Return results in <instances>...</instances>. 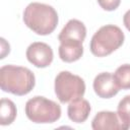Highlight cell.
Segmentation results:
<instances>
[{"instance_id": "obj_14", "label": "cell", "mask_w": 130, "mask_h": 130, "mask_svg": "<svg viewBox=\"0 0 130 130\" xmlns=\"http://www.w3.org/2000/svg\"><path fill=\"white\" fill-rule=\"evenodd\" d=\"M117 114L122 122L123 129L127 130L130 127V94L125 95L119 102Z\"/></svg>"}, {"instance_id": "obj_6", "label": "cell", "mask_w": 130, "mask_h": 130, "mask_svg": "<svg viewBox=\"0 0 130 130\" xmlns=\"http://www.w3.org/2000/svg\"><path fill=\"white\" fill-rule=\"evenodd\" d=\"M26 59L29 63L38 68L48 67L53 61L52 48L43 42H35L30 44L26 49Z\"/></svg>"}, {"instance_id": "obj_9", "label": "cell", "mask_w": 130, "mask_h": 130, "mask_svg": "<svg viewBox=\"0 0 130 130\" xmlns=\"http://www.w3.org/2000/svg\"><path fill=\"white\" fill-rule=\"evenodd\" d=\"M91 128L93 130H105V129L124 130L118 114L111 111L99 112L91 121Z\"/></svg>"}, {"instance_id": "obj_3", "label": "cell", "mask_w": 130, "mask_h": 130, "mask_svg": "<svg viewBox=\"0 0 130 130\" xmlns=\"http://www.w3.org/2000/svg\"><path fill=\"white\" fill-rule=\"evenodd\" d=\"M124 32L114 24H107L100 27L91 38L89 49L96 57H106L119 49L124 43Z\"/></svg>"}, {"instance_id": "obj_11", "label": "cell", "mask_w": 130, "mask_h": 130, "mask_svg": "<svg viewBox=\"0 0 130 130\" xmlns=\"http://www.w3.org/2000/svg\"><path fill=\"white\" fill-rule=\"evenodd\" d=\"M58 52H59V57L62 61L66 63H72L79 60L83 55V46L60 44Z\"/></svg>"}, {"instance_id": "obj_15", "label": "cell", "mask_w": 130, "mask_h": 130, "mask_svg": "<svg viewBox=\"0 0 130 130\" xmlns=\"http://www.w3.org/2000/svg\"><path fill=\"white\" fill-rule=\"evenodd\" d=\"M98 3L104 10L113 11L119 7L121 0H98Z\"/></svg>"}, {"instance_id": "obj_1", "label": "cell", "mask_w": 130, "mask_h": 130, "mask_svg": "<svg viewBox=\"0 0 130 130\" xmlns=\"http://www.w3.org/2000/svg\"><path fill=\"white\" fill-rule=\"evenodd\" d=\"M57 11L48 4L40 2L29 3L23 11V22L34 32L40 36L50 35L58 24Z\"/></svg>"}, {"instance_id": "obj_2", "label": "cell", "mask_w": 130, "mask_h": 130, "mask_svg": "<svg viewBox=\"0 0 130 130\" xmlns=\"http://www.w3.org/2000/svg\"><path fill=\"white\" fill-rule=\"evenodd\" d=\"M36 84L34 73L26 67L4 65L0 69L1 89L15 95H25Z\"/></svg>"}, {"instance_id": "obj_16", "label": "cell", "mask_w": 130, "mask_h": 130, "mask_svg": "<svg viewBox=\"0 0 130 130\" xmlns=\"http://www.w3.org/2000/svg\"><path fill=\"white\" fill-rule=\"evenodd\" d=\"M123 23L126 26V28L130 31V9L126 11V13L123 16Z\"/></svg>"}, {"instance_id": "obj_10", "label": "cell", "mask_w": 130, "mask_h": 130, "mask_svg": "<svg viewBox=\"0 0 130 130\" xmlns=\"http://www.w3.org/2000/svg\"><path fill=\"white\" fill-rule=\"evenodd\" d=\"M90 110L91 108L88 101L82 98L78 99L76 101L69 103L67 109L68 118L74 123H83L88 118L90 114Z\"/></svg>"}, {"instance_id": "obj_13", "label": "cell", "mask_w": 130, "mask_h": 130, "mask_svg": "<svg viewBox=\"0 0 130 130\" xmlns=\"http://www.w3.org/2000/svg\"><path fill=\"white\" fill-rule=\"evenodd\" d=\"M113 76L120 89H130V64L119 66Z\"/></svg>"}, {"instance_id": "obj_4", "label": "cell", "mask_w": 130, "mask_h": 130, "mask_svg": "<svg viewBox=\"0 0 130 130\" xmlns=\"http://www.w3.org/2000/svg\"><path fill=\"white\" fill-rule=\"evenodd\" d=\"M28 120L37 124L54 123L61 117V107L45 96H34L29 99L24 108Z\"/></svg>"}, {"instance_id": "obj_7", "label": "cell", "mask_w": 130, "mask_h": 130, "mask_svg": "<svg viewBox=\"0 0 130 130\" xmlns=\"http://www.w3.org/2000/svg\"><path fill=\"white\" fill-rule=\"evenodd\" d=\"M86 37V27L78 19H70L58 36L60 44L82 45Z\"/></svg>"}, {"instance_id": "obj_12", "label": "cell", "mask_w": 130, "mask_h": 130, "mask_svg": "<svg viewBox=\"0 0 130 130\" xmlns=\"http://www.w3.org/2000/svg\"><path fill=\"white\" fill-rule=\"evenodd\" d=\"M17 110L14 103L9 99H2L0 102V124L10 125L16 118Z\"/></svg>"}, {"instance_id": "obj_5", "label": "cell", "mask_w": 130, "mask_h": 130, "mask_svg": "<svg viewBox=\"0 0 130 130\" xmlns=\"http://www.w3.org/2000/svg\"><path fill=\"white\" fill-rule=\"evenodd\" d=\"M85 92L84 80L69 71H61L55 78V93L62 103L81 99Z\"/></svg>"}, {"instance_id": "obj_8", "label": "cell", "mask_w": 130, "mask_h": 130, "mask_svg": "<svg viewBox=\"0 0 130 130\" xmlns=\"http://www.w3.org/2000/svg\"><path fill=\"white\" fill-rule=\"evenodd\" d=\"M92 86L95 94L102 99H111L120 90L113 74L110 72H102L98 74L94 77Z\"/></svg>"}]
</instances>
